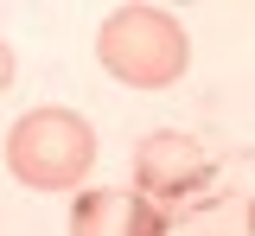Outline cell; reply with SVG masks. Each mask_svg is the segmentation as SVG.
<instances>
[{"label": "cell", "mask_w": 255, "mask_h": 236, "mask_svg": "<svg viewBox=\"0 0 255 236\" xmlns=\"http://www.w3.org/2000/svg\"><path fill=\"white\" fill-rule=\"evenodd\" d=\"M96 58L128 90H166L191 64V32L166 6H115L96 26Z\"/></svg>", "instance_id": "1"}, {"label": "cell", "mask_w": 255, "mask_h": 236, "mask_svg": "<svg viewBox=\"0 0 255 236\" xmlns=\"http://www.w3.org/2000/svg\"><path fill=\"white\" fill-rule=\"evenodd\" d=\"M96 166V128L77 109H26L6 128V172L26 192H77Z\"/></svg>", "instance_id": "2"}, {"label": "cell", "mask_w": 255, "mask_h": 236, "mask_svg": "<svg viewBox=\"0 0 255 236\" xmlns=\"http://www.w3.org/2000/svg\"><path fill=\"white\" fill-rule=\"evenodd\" d=\"M211 153L198 147L191 134H179V128H159V134H140V147H134V192L147 204H185L198 198L204 185H211Z\"/></svg>", "instance_id": "3"}, {"label": "cell", "mask_w": 255, "mask_h": 236, "mask_svg": "<svg viewBox=\"0 0 255 236\" xmlns=\"http://www.w3.org/2000/svg\"><path fill=\"white\" fill-rule=\"evenodd\" d=\"M70 236H172V224L134 185H102V192H77Z\"/></svg>", "instance_id": "4"}, {"label": "cell", "mask_w": 255, "mask_h": 236, "mask_svg": "<svg viewBox=\"0 0 255 236\" xmlns=\"http://www.w3.org/2000/svg\"><path fill=\"white\" fill-rule=\"evenodd\" d=\"M6 90H13V45L0 38V96H6Z\"/></svg>", "instance_id": "5"}]
</instances>
